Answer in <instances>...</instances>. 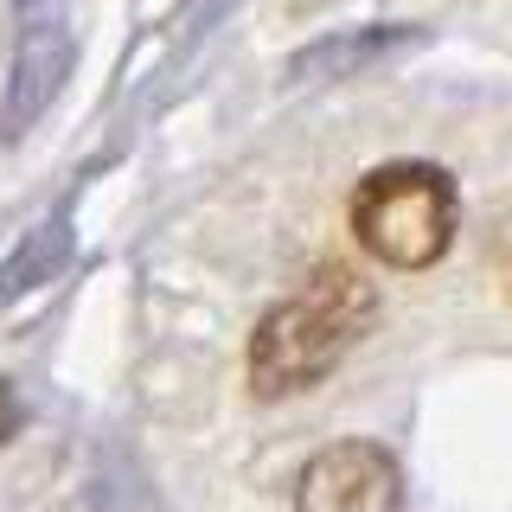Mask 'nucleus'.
Returning a JSON list of instances; mask_svg holds the SVG:
<instances>
[{
    "instance_id": "5",
    "label": "nucleus",
    "mask_w": 512,
    "mask_h": 512,
    "mask_svg": "<svg viewBox=\"0 0 512 512\" xmlns=\"http://www.w3.org/2000/svg\"><path fill=\"white\" fill-rule=\"evenodd\" d=\"M64 256H71V231H64V224H39V231L20 244V256L0 269V295H20L26 282H45Z\"/></svg>"
},
{
    "instance_id": "2",
    "label": "nucleus",
    "mask_w": 512,
    "mask_h": 512,
    "mask_svg": "<svg viewBox=\"0 0 512 512\" xmlns=\"http://www.w3.org/2000/svg\"><path fill=\"white\" fill-rule=\"evenodd\" d=\"M461 218L455 180L429 160H391L352 192V237L391 269H429Z\"/></svg>"
},
{
    "instance_id": "1",
    "label": "nucleus",
    "mask_w": 512,
    "mask_h": 512,
    "mask_svg": "<svg viewBox=\"0 0 512 512\" xmlns=\"http://www.w3.org/2000/svg\"><path fill=\"white\" fill-rule=\"evenodd\" d=\"M372 320V288L352 269H320L308 295L282 301L256 320L250 340V384L263 397H295L320 384L333 365L346 359V346L359 340V327Z\"/></svg>"
},
{
    "instance_id": "6",
    "label": "nucleus",
    "mask_w": 512,
    "mask_h": 512,
    "mask_svg": "<svg viewBox=\"0 0 512 512\" xmlns=\"http://www.w3.org/2000/svg\"><path fill=\"white\" fill-rule=\"evenodd\" d=\"M13 423H20V410H13V391H7V378H0V436H13Z\"/></svg>"
},
{
    "instance_id": "7",
    "label": "nucleus",
    "mask_w": 512,
    "mask_h": 512,
    "mask_svg": "<svg viewBox=\"0 0 512 512\" xmlns=\"http://www.w3.org/2000/svg\"><path fill=\"white\" fill-rule=\"evenodd\" d=\"M20 7H32V0H20Z\"/></svg>"
},
{
    "instance_id": "4",
    "label": "nucleus",
    "mask_w": 512,
    "mask_h": 512,
    "mask_svg": "<svg viewBox=\"0 0 512 512\" xmlns=\"http://www.w3.org/2000/svg\"><path fill=\"white\" fill-rule=\"evenodd\" d=\"M64 71H71V39H64V26L58 20H32L26 39H20V58H13V77H7L0 128H7V135H26V128L45 116V103L58 96Z\"/></svg>"
},
{
    "instance_id": "3",
    "label": "nucleus",
    "mask_w": 512,
    "mask_h": 512,
    "mask_svg": "<svg viewBox=\"0 0 512 512\" xmlns=\"http://www.w3.org/2000/svg\"><path fill=\"white\" fill-rule=\"evenodd\" d=\"M295 512H404V474L378 442H333L301 468Z\"/></svg>"
}]
</instances>
